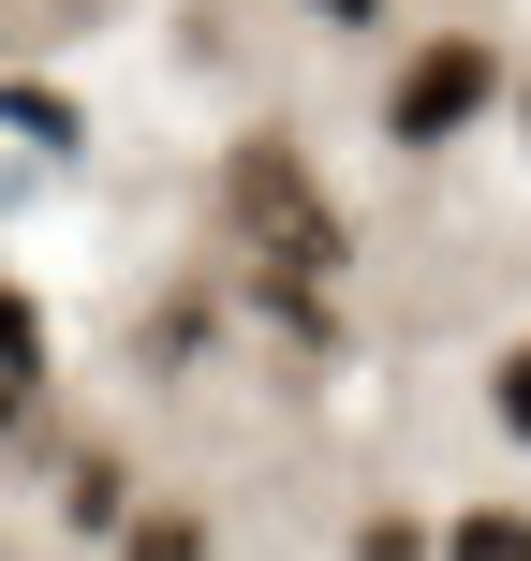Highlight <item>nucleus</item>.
<instances>
[{"instance_id": "obj_1", "label": "nucleus", "mask_w": 531, "mask_h": 561, "mask_svg": "<svg viewBox=\"0 0 531 561\" xmlns=\"http://www.w3.org/2000/svg\"><path fill=\"white\" fill-rule=\"evenodd\" d=\"M222 207H236V222H252V237H266V252L296 266V280H310V266H339V207L310 193V163H296L280 134H252V148L222 163Z\"/></svg>"}, {"instance_id": "obj_2", "label": "nucleus", "mask_w": 531, "mask_h": 561, "mask_svg": "<svg viewBox=\"0 0 531 561\" xmlns=\"http://www.w3.org/2000/svg\"><path fill=\"white\" fill-rule=\"evenodd\" d=\"M487 104H503V59H487L473 30H443V45H414V59H399L384 134H399V148H443V134H473Z\"/></svg>"}, {"instance_id": "obj_3", "label": "nucleus", "mask_w": 531, "mask_h": 561, "mask_svg": "<svg viewBox=\"0 0 531 561\" xmlns=\"http://www.w3.org/2000/svg\"><path fill=\"white\" fill-rule=\"evenodd\" d=\"M443 561H531V517H517V503H473V517L443 533Z\"/></svg>"}, {"instance_id": "obj_4", "label": "nucleus", "mask_w": 531, "mask_h": 561, "mask_svg": "<svg viewBox=\"0 0 531 561\" xmlns=\"http://www.w3.org/2000/svg\"><path fill=\"white\" fill-rule=\"evenodd\" d=\"M118 561H207V517H134V547Z\"/></svg>"}, {"instance_id": "obj_5", "label": "nucleus", "mask_w": 531, "mask_h": 561, "mask_svg": "<svg viewBox=\"0 0 531 561\" xmlns=\"http://www.w3.org/2000/svg\"><path fill=\"white\" fill-rule=\"evenodd\" d=\"M30 355H45V325H30V296H0V399L30 385Z\"/></svg>"}, {"instance_id": "obj_6", "label": "nucleus", "mask_w": 531, "mask_h": 561, "mask_svg": "<svg viewBox=\"0 0 531 561\" xmlns=\"http://www.w3.org/2000/svg\"><path fill=\"white\" fill-rule=\"evenodd\" d=\"M487 414H503V428H517V444H531V340H517V355H503V369H487Z\"/></svg>"}, {"instance_id": "obj_7", "label": "nucleus", "mask_w": 531, "mask_h": 561, "mask_svg": "<svg viewBox=\"0 0 531 561\" xmlns=\"http://www.w3.org/2000/svg\"><path fill=\"white\" fill-rule=\"evenodd\" d=\"M355 561H428V533H414V517H369V533H355Z\"/></svg>"}, {"instance_id": "obj_8", "label": "nucleus", "mask_w": 531, "mask_h": 561, "mask_svg": "<svg viewBox=\"0 0 531 561\" xmlns=\"http://www.w3.org/2000/svg\"><path fill=\"white\" fill-rule=\"evenodd\" d=\"M310 15H339V30H355V15H384V0H310Z\"/></svg>"}]
</instances>
